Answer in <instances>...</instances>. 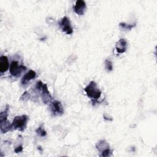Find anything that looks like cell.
<instances>
[{"label": "cell", "mask_w": 157, "mask_h": 157, "mask_svg": "<svg viewBox=\"0 0 157 157\" xmlns=\"http://www.w3.org/2000/svg\"><path fill=\"white\" fill-rule=\"evenodd\" d=\"M87 96L94 101L98 99L102 94L101 91L98 87L97 83L94 81H91L90 83L84 88Z\"/></svg>", "instance_id": "6da1fadb"}, {"label": "cell", "mask_w": 157, "mask_h": 157, "mask_svg": "<svg viewBox=\"0 0 157 157\" xmlns=\"http://www.w3.org/2000/svg\"><path fill=\"white\" fill-rule=\"evenodd\" d=\"M28 119L29 118L26 115H22L14 117L12 123V128L20 131H23L26 128Z\"/></svg>", "instance_id": "7a4b0ae2"}, {"label": "cell", "mask_w": 157, "mask_h": 157, "mask_svg": "<svg viewBox=\"0 0 157 157\" xmlns=\"http://www.w3.org/2000/svg\"><path fill=\"white\" fill-rule=\"evenodd\" d=\"M26 69V67L21 64H18V62L17 61H12L10 64L9 72L10 74L14 77H19L22 72Z\"/></svg>", "instance_id": "3957f363"}, {"label": "cell", "mask_w": 157, "mask_h": 157, "mask_svg": "<svg viewBox=\"0 0 157 157\" xmlns=\"http://www.w3.org/2000/svg\"><path fill=\"white\" fill-rule=\"evenodd\" d=\"M59 25L61 30L67 34H71L73 33V28L72 27L69 18L66 16L61 18L59 22Z\"/></svg>", "instance_id": "277c9868"}, {"label": "cell", "mask_w": 157, "mask_h": 157, "mask_svg": "<svg viewBox=\"0 0 157 157\" xmlns=\"http://www.w3.org/2000/svg\"><path fill=\"white\" fill-rule=\"evenodd\" d=\"M50 109L52 113L54 116L61 115L64 113V110L61 103L58 101H53L50 104Z\"/></svg>", "instance_id": "5b68a950"}, {"label": "cell", "mask_w": 157, "mask_h": 157, "mask_svg": "<svg viewBox=\"0 0 157 157\" xmlns=\"http://www.w3.org/2000/svg\"><path fill=\"white\" fill-rule=\"evenodd\" d=\"M74 9L77 14L79 15H83L86 9V5L85 2L82 0H77L75 2Z\"/></svg>", "instance_id": "8992f818"}, {"label": "cell", "mask_w": 157, "mask_h": 157, "mask_svg": "<svg viewBox=\"0 0 157 157\" xmlns=\"http://www.w3.org/2000/svg\"><path fill=\"white\" fill-rule=\"evenodd\" d=\"M41 96L42 99L44 104H47L52 99V97L50 93V91L48 90L47 85L45 83L43 84V86L41 89Z\"/></svg>", "instance_id": "52a82bcc"}, {"label": "cell", "mask_w": 157, "mask_h": 157, "mask_svg": "<svg viewBox=\"0 0 157 157\" xmlns=\"http://www.w3.org/2000/svg\"><path fill=\"white\" fill-rule=\"evenodd\" d=\"M127 41L125 39H120L117 41L115 45V49L118 53H123L127 49Z\"/></svg>", "instance_id": "ba28073f"}, {"label": "cell", "mask_w": 157, "mask_h": 157, "mask_svg": "<svg viewBox=\"0 0 157 157\" xmlns=\"http://www.w3.org/2000/svg\"><path fill=\"white\" fill-rule=\"evenodd\" d=\"M36 77V73L35 71L33 70H29L28 72H26L21 78V83L22 85L27 84L29 81L35 78Z\"/></svg>", "instance_id": "9c48e42d"}, {"label": "cell", "mask_w": 157, "mask_h": 157, "mask_svg": "<svg viewBox=\"0 0 157 157\" xmlns=\"http://www.w3.org/2000/svg\"><path fill=\"white\" fill-rule=\"evenodd\" d=\"M9 67L8 58L6 56H1L0 57V72L1 74L6 72Z\"/></svg>", "instance_id": "30bf717a"}, {"label": "cell", "mask_w": 157, "mask_h": 157, "mask_svg": "<svg viewBox=\"0 0 157 157\" xmlns=\"http://www.w3.org/2000/svg\"><path fill=\"white\" fill-rule=\"evenodd\" d=\"M11 128H12V124H10L7 120L0 121V129L2 134L7 132L11 129Z\"/></svg>", "instance_id": "8fae6325"}, {"label": "cell", "mask_w": 157, "mask_h": 157, "mask_svg": "<svg viewBox=\"0 0 157 157\" xmlns=\"http://www.w3.org/2000/svg\"><path fill=\"white\" fill-rule=\"evenodd\" d=\"M96 148L101 152L109 148V144L105 140H101L96 144Z\"/></svg>", "instance_id": "7c38bea8"}, {"label": "cell", "mask_w": 157, "mask_h": 157, "mask_svg": "<svg viewBox=\"0 0 157 157\" xmlns=\"http://www.w3.org/2000/svg\"><path fill=\"white\" fill-rule=\"evenodd\" d=\"M136 26V23L133 24H127L124 22H121L119 23V26L123 29H126V30H131L132 28H134Z\"/></svg>", "instance_id": "4fadbf2b"}, {"label": "cell", "mask_w": 157, "mask_h": 157, "mask_svg": "<svg viewBox=\"0 0 157 157\" xmlns=\"http://www.w3.org/2000/svg\"><path fill=\"white\" fill-rule=\"evenodd\" d=\"M36 132L37 133V134L40 137H44L47 135V132L45 131V130L44 129V127H43V124H41L36 130Z\"/></svg>", "instance_id": "5bb4252c"}, {"label": "cell", "mask_w": 157, "mask_h": 157, "mask_svg": "<svg viewBox=\"0 0 157 157\" xmlns=\"http://www.w3.org/2000/svg\"><path fill=\"white\" fill-rule=\"evenodd\" d=\"M105 67L107 71H112L113 70V64L112 61L109 59H106L105 61Z\"/></svg>", "instance_id": "9a60e30c"}, {"label": "cell", "mask_w": 157, "mask_h": 157, "mask_svg": "<svg viewBox=\"0 0 157 157\" xmlns=\"http://www.w3.org/2000/svg\"><path fill=\"white\" fill-rule=\"evenodd\" d=\"M112 151L110 149V148H108L101 152V154L100 155V156H110L112 155Z\"/></svg>", "instance_id": "2e32d148"}, {"label": "cell", "mask_w": 157, "mask_h": 157, "mask_svg": "<svg viewBox=\"0 0 157 157\" xmlns=\"http://www.w3.org/2000/svg\"><path fill=\"white\" fill-rule=\"evenodd\" d=\"M30 98V96H29V94L28 93V91H25L23 93V94L21 95V96L20 97V100H22V101H27Z\"/></svg>", "instance_id": "e0dca14e"}, {"label": "cell", "mask_w": 157, "mask_h": 157, "mask_svg": "<svg viewBox=\"0 0 157 157\" xmlns=\"http://www.w3.org/2000/svg\"><path fill=\"white\" fill-rule=\"evenodd\" d=\"M23 151V147H22L21 145H18V146L17 147H16V148H15V150H14V151H15V153H20V152H21V151Z\"/></svg>", "instance_id": "ac0fdd59"}]
</instances>
